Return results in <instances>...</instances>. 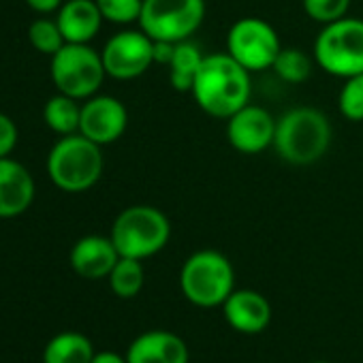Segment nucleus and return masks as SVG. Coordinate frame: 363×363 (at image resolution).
I'll return each mask as SVG.
<instances>
[{
	"label": "nucleus",
	"instance_id": "obj_1",
	"mask_svg": "<svg viewBox=\"0 0 363 363\" xmlns=\"http://www.w3.org/2000/svg\"><path fill=\"white\" fill-rule=\"evenodd\" d=\"M250 71L229 54H208L193 84V99L212 118L227 120L250 101Z\"/></svg>",
	"mask_w": 363,
	"mask_h": 363
},
{
	"label": "nucleus",
	"instance_id": "obj_2",
	"mask_svg": "<svg viewBox=\"0 0 363 363\" xmlns=\"http://www.w3.org/2000/svg\"><path fill=\"white\" fill-rule=\"evenodd\" d=\"M331 122L314 107H295L276 120L274 147L289 164H312L331 145Z\"/></svg>",
	"mask_w": 363,
	"mask_h": 363
},
{
	"label": "nucleus",
	"instance_id": "obj_3",
	"mask_svg": "<svg viewBox=\"0 0 363 363\" xmlns=\"http://www.w3.org/2000/svg\"><path fill=\"white\" fill-rule=\"evenodd\" d=\"M103 145L82 133L62 137L48 156V173L65 193L90 191L103 173Z\"/></svg>",
	"mask_w": 363,
	"mask_h": 363
},
{
	"label": "nucleus",
	"instance_id": "obj_4",
	"mask_svg": "<svg viewBox=\"0 0 363 363\" xmlns=\"http://www.w3.org/2000/svg\"><path fill=\"white\" fill-rule=\"evenodd\" d=\"M171 235L167 216L152 206H130L118 214L111 227V242L120 257L147 259L160 252Z\"/></svg>",
	"mask_w": 363,
	"mask_h": 363
},
{
	"label": "nucleus",
	"instance_id": "obj_5",
	"mask_svg": "<svg viewBox=\"0 0 363 363\" xmlns=\"http://www.w3.org/2000/svg\"><path fill=\"white\" fill-rule=\"evenodd\" d=\"M233 267L218 250H199L186 259L179 272V286L184 297L201 308H216L233 293Z\"/></svg>",
	"mask_w": 363,
	"mask_h": 363
},
{
	"label": "nucleus",
	"instance_id": "obj_6",
	"mask_svg": "<svg viewBox=\"0 0 363 363\" xmlns=\"http://www.w3.org/2000/svg\"><path fill=\"white\" fill-rule=\"evenodd\" d=\"M314 62L333 77L363 73V22L342 18L325 24L314 41Z\"/></svg>",
	"mask_w": 363,
	"mask_h": 363
},
{
	"label": "nucleus",
	"instance_id": "obj_7",
	"mask_svg": "<svg viewBox=\"0 0 363 363\" xmlns=\"http://www.w3.org/2000/svg\"><path fill=\"white\" fill-rule=\"evenodd\" d=\"M206 20V0H143L141 30L152 41H189Z\"/></svg>",
	"mask_w": 363,
	"mask_h": 363
},
{
	"label": "nucleus",
	"instance_id": "obj_8",
	"mask_svg": "<svg viewBox=\"0 0 363 363\" xmlns=\"http://www.w3.org/2000/svg\"><path fill=\"white\" fill-rule=\"evenodd\" d=\"M105 65L88 43H65L52 56V79L60 94L77 101L96 94L105 79Z\"/></svg>",
	"mask_w": 363,
	"mask_h": 363
},
{
	"label": "nucleus",
	"instance_id": "obj_9",
	"mask_svg": "<svg viewBox=\"0 0 363 363\" xmlns=\"http://www.w3.org/2000/svg\"><path fill=\"white\" fill-rule=\"evenodd\" d=\"M280 50L282 45L276 28L261 18H242L229 28L227 54L250 73L272 69Z\"/></svg>",
	"mask_w": 363,
	"mask_h": 363
},
{
	"label": "nucleus",
	"instance_id": "obj_10",
	"mask_svg": "<svg viewBox=\"0 0 363 363\" xmlns=\"http://www.w3.org/2000/svg\"><path fill=\"white\" fill-rule=\"evenodd\" d=\"M101 58L109 77L135 79L154 62V41L143 30H122L105 43Z\"/></svg>",
	"mask_w": 363,
	"mask_h": 363
},
{
	"label": "nucleus",
	"instance_id": "obj_11",
	"mask_svg": "<svg viewBox=\"0 0 363 363\" xmlns=\"http://www.w3.org/2000/svg\"><path fill=\"white\" fill-rule=\"evenodd\" d=\"M128 124V111L116 96H90L82 105L79 133L99 145L118 141Z\"/></svg>",
	"mask_w": 363,
	"mask_h": 363
},
{
	"label": "nucleus",
	"instance_id": "obj_12",
	"mask_svg": "<svg viewBox=\"0 0 363 363\" xmlns=\"http://www.w3.org/2000/svg\"><path fill=\"white\" fill-rule=\"evenodd\" d=\"M276 120L259 105H244L227 118V139L242 154H259L274 145Z\"/></svg>",
	"mask_w": 363,
	"mask_h": 363
},
{
	"label": "nucleus",
	"instance_id": "obj_13",
	"mask_svg": "<svg viewBox=\"0 0 363 363\" xmlns=\"http://www.w3.org/2000/svg\"><path fill=\"white\" fill-rule=\"evenodd\" d=\"M35 199V179L30 171L13 160L0 158V218H16L24 214Z\"/></svg>",
	"mask_w": 363,
	"mask_h": 363
},
{
	"label": "nucleus",
	"instance_id": "obj_14",
	"mask_svg": "<svg viewBox=\"0 0 363 363\" xmlns=\"http://www.w3.org/2000/svg\"><path fill=\"white\" fill-rule=\"evenodd\" d=\"M120 259L111 238L86 235L75 242L71 250V267L77 276L88 280H99L111 274Z\"/></svg>",
	"mask_w": 363,
	"mask_h": 363
},
{
	"label": "nucleus",
	"instance_id": "obj_15",
	"mask_svg": "<svg viewBox=\"0 0 363 363\" xmlns=\"http://www.w3.org/2000/svg\"><path fill=\"white\" fill-rule=\"evenodd\" d=\"M128 363H189L184 340L171 331L141 333L126 350Z\"/></svg>",
	"mask_w": 363,
	"mask_h": 363
},
{
	"label": "nucleus",
	"instance_id": "obj_16",
	"mask_svg": "<svg viewBox=\"0 0 363 363\" xmlns=\"http://www.w3.org/2000/svg\"><path fill=\"white\" fill-rule=\"evenodd\" d=\"M67 43H90L105 22L96 0H67L56 18Z\"/></svg>",
	"mask_w": 363,
	"mask_h": 363
},
{
	"label": "nucleus",
	"instance_id": "obj_17",
	"mask_svg": "<svg viewBox=\"0 0 363 363\" xmlns=\"http://www.w3.org/2000/svg\"><path fill=\"white\" fill-rule=\"evenodd\" d=\"M223 306L229 325L242 333H259L267 327L272 318V308L267 299L257 291H233Z\"/></svg>",
	"mask_w": 363,
	"mask_h": 363
},
{
	"label": "nucleus",
	"instance_id": "obj_18",
	"mask_svg": "<svg viewBox=\"0 0 363 363\" xmlns=\"http://www.w3.org/2000/svg\"><path fill=\"white\" fill-rule=\"evenodd\" d=\"M203 58L206 56L199 52V48L195 43H191V41H179V43H175L171 62L167 65L171 88L177 90V92H191Z\"/></svg>",
	"mask_w": 363,
	"mask_h": 363
},
{
	"label": "nucleus",
	"instance_id": "obj_19",
	"mask_svg": "<svg viewBox=\"0 0 363 363\" xmlns=\"http://www.w3.org/2000/svg\"><path fill=\"white\" fill-rule=\"evenodd\" d=\"M92 342L77 331L54 335L43 350V363H92Z\"/></svg>",
	"mask_w": 363,
	"mask_h": 363
},
{
	"label": "nucleus",
	"instance_id": "obj_20",
	"mask_svg": "<svg viewBox=\"0 0 363 363\" xmlns=\"http://www.w3.org/2000/svg\"><path fill=\"white\" fill-rule=\"evenodd\" d=\"M45 124L58 133L60 137L79 133V120H82V105H77V99L67 94H56L48 101L43 109Z\"/></svg>",
	"mask_w": 363,
	"mask_h": 363
},
{
	"label": "nucleus",
	"instance_id": "obj_21",
	"mask_svg": "<svg viewBox=\"0 0 363 363\" xmlns=\"http://www.w3.org/2000/svg\"><path fill=\"white\" fill-rule=\"evenodd\" d=\"M111 291L118 297H135L141 286H143V267L139 259H128V257H120L116 267L111 269V274L107 276Z\"/></svg>",
	"mask_w": 363,
	"mask_h": 363
},
{
	"label": "nucleus",
	"instance_id": "obj_22",
	"mask_svg": "<svg viewBox=\"0 0 363 363\" xmlns=\"http://www.w3.org/2000/svg\"><path fill=\"white\" fill-rule=\"evenodd\" d=\"M272 69L286 84H303L312 75V60L303 50L282 48Z\"/></svg>",
	"mask_w": 363,
	"mask_h": 363
},
{
	"label": "nucleus",
	"instance_id": "obj_23",
	"mask_svg": "<svg viewBox=\"0 0 363 363\" xmlns=\"http://www.w3.org/2000/svg\"><path fill=\"white\" fill-rule=\"evenodd\" d=\"M28 39L33 43V48L41 54L54 56L67 41L62 37V30L58 26V22L52 20H37L28 26Z\"/></svg>",
	"mask_w": 363,
	"mask_h": 363
},
{
	"label": "nucleus",
	"instance_id": "obj_24",
	"mask_svg": "<svg viewBox=\"0 0 363 363\" xmlns=\"http://www.w3.org/2000/svg\"><path fill=\"white\" fill-rule=\"evenodd\" d=\"M340 113L350 122L363 120V73L344 79V86L337 96Z\"/></svg>",
	"mask_w": 363,
	"mask_h": 363
},
{
	"label": "nucleus",
	"instance_id": "obj_25",
	"mask_svg": "<svg viewBox=\"0 0 363 363\" xmlns=\"http://www.w3.org/2000/svg\"><path fill=\"white\" fill-rule=\"evenodd\" d=\"M96 5L101 9L103 20L126 26V24L139 22L143 0H96Z\"/></svg>",
	"mask_w": 363,
	"mask_h": 363
},
{
	"label": "nucleus",
	"instance_id": "obj_26",
	"mask_svg": "<svg viewBox=\"0 0 363 363\" xmlns=\"http://www.w3.org/2000/svg\"><path fill=\"white\" fill-rule=\"evenodd\" d=\"M350 3L352 0H301L306 16L323 26L346 18Z\"/></svg>",
	"mask_w": 363,
	"mask_h": 363
},
{
	"label": "nucleus",
	"instance_id": "obj_27",
	"mask_svg": "<svg viewBox=\"0 0 363 363\" xmlns=\"http://www.w3.org/2000/svg\"><path fill=\"white\" fill-rule=\"evenodd\" d=\"M18 145V126L7 116L0 113V158H7Z\"/></svg>",
	"mask_w": 363,
	"mask_h": 363
},
{
	"label": "nucleus",
	"instance_id": "obj_28",
	"mask_svg": "<svg viewBox=\"0 0 363 363\" xmlns=\"http://www.w3.org/2000/svg\"><path fill=\"white\" fill-rule=\"evenodd\" d=\"M28 7L39 13H52L62 7V0H26Z\"/></svg>",
	"mask_w": 363,
	"mask_h": 363
},
{
	"label": "nucleus",
	"instance_id": "obj_29",
	"mask_svg": "<svg viewBox=\"0 0 363 363\" xmlns=\"http://www.w3.org/2000/svg\"><path fill=\"white\" fill-rule=\"evenodd\" d=\"M92 363H128L126 357L122 359L120 354L111 352V350H103V352H94Z\"/></svg>",
	"mask_w": 363,
	"mask_h": 363
},
{
	"label": "nucleus",
	"instance_id": "obj_30",
	"mask_svg": "<svg viewBox=\"0 0 363 363\" xmlns=\"http://www.w3.org/2000/svg\"><path fill=\"white\" fill-rule=\"evenodd\" d=\"M316 363H327V361H316Z\"/></svg>",
	"mask_w": 363,
	"mask_h": 363
}]
</instances>
